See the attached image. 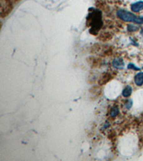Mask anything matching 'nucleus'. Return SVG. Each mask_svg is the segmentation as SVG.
<instances>
[{
    "mask_svg": "<svg viewBox=\"0 0 143 161\" xmlns=\"http://www.w3.org/2000/svg\"><path fill=\"white\" fill-rule=\"evenodd\" d=\"M132 92V88L131 86L127 85L126 88H125V90L122 91V95L125 97V98H128L131 95Z\"/></svg>",
    "mask_w": 143,
    "mask_h": 161,
    "instance_id": "nucleus-7",
    "label": "nucleus"
},
{
    "mask_svg": "<svg viewBox=\"0 0 143 161\" xmlns=\"http://www.w3.org/2000/svg\"><path fill=\"white\" fill-rule=\"evenodd\" d=\"M112 38V35L109 33H105V34H102L101 37H100V39H102V41H106L107 39H110Z\"/></svg>",
    "mask_w": 143,
    "mask_h": 161,
    "instance_id": "nucleus-9",
    "label": "nucleus"
},
{
    "mask_svg": "<svg viewBox=\"0 0 143 161\" xmlns=\"http://www.w3.org/2000/svg\"><path fill=\"white\" fill-rule=\"evenodd\" d=\"M127 68L130 69V70H140V68H137V67H135L132 63H130L129 64H128Z\"/></svg>",
    "mask_w": 143,
    "mask_h": 161,
    "instance_id": "nucleus-10",
    "label": "nucleus"
},
{
    "mask_svg": "<svg viewBox=\"0 0 143 161\" xmlns=\"http://www.w3.org/2000/svg\"><path fill=\"white\" fill-rule=\"evenodd\" d=\"M118 114H119V109H118L117 107H114L111 109V111H110L111 117L115 118L118 115Z\"/></svg>",
    "mask_w": 143,
    "mask_h": 161,
    "instance_id": "nucleus-8",
    "label": "nucleus"
},
{
    "mask_svg": "<svg viewBox=\"0 0 143 161\" xmlns=\"http://www.w3.org/2000/svg\"><path fill=\"white\" fill-rule=\"evenodd\" d=\"M117 15L124 22H135L137 24H143V17H137L132 12L120 9L117 12Z\"/></svg>",
    "mask_w": 143,
    "mask_h": 161,
    "instance_id": "nucleus-2",
    "label": "nucleus"
},
{
    "mask_svg": "<svg viewBox=\"0 0 143 161\" xmlns=\"http://www.w3.org/2000/svg\"><path fill=\"white\" fill-rule=\"evenodd\" d=\"M128 30H129L130 32H134V31H136L137 30V27L133 26V25H128V27H127Z\"/></svg>",
    "mask_w": 143,
    "mask_h": 161,
    "instance_id": "nucleus-12",
    "label": "nucleus"
},
{
    "mask_svg": "<svg viewBox=\"0 0 143 161\" xmlns=\"http://www.w3.org/2000/svg\"><path fill=\"white\" fill-rule=\"evenodd\" d=\"M87 22L88 25L91 27L90 33L94 35H97L103 24L102 12L97 9H92V12H90L87 17Z\"/></svg>",
    "mask_w": 143,
    "mask_h": 161,
    "instance_id": "nucleus-1",
    "label": "nucleus"
},
{
    "mask_svg": "<svg viewBox=\"0 0 143 161\" xmlns=\"http://www.w3.org/2000/svg\"><path fill=\"white\" fill-rule=\"evenodd\" d=\"M113 75L114 74L110 73V72H107V73H105L104 74H102V75L101 76V78H100L99 80V84L100 85H105L107 83V82H109L110 80H112L113 78Z\"/></svg>",
    "mask_w": 143,
    "mask_h": 161,
    "instance_id": "nucleus-3",
    "label": "nucleus"
},
{
    "mask_svg": "<svg viewBox=\"0 0 143 161\" xmlns=\"http://www.w3.org/2000/svg\"><path fill=\"white\" fill-rule=\"evenodd\" d=\"M112 66L116 69H119V70H122L124 68L125 63L123 59L120 58H115L114 60L112 61Z\"/></svg>",
    "mask_w": 143,
    "mask_h": 161,
    "instance_id": "nucleus-4",
    "label": "nucleus"
},
{
    "mask_svg": "<svg viewBox=\"0 0 143 161\" xmlns=\"http://www.w3.org/2000/svg\"><path fill=\"white\" fill-rule=\"evenodd\" d=\"M132 106V101L131 100H128L127 101V103H125V107L127 109H130Z\"/></svg>",
    "mask_w": 143,
    "mask_h": 161,
    "instance_id": "nucleus-11",
    "label": "nucleus"
},
{
    "mask_svg": "<svg viewBox=\"0 0 143 161\" xmlns=\"http://www.w3.org/2000/svg\"><path fill=\"white\" fill-rule=\"evenodd\" d=\"M135 83L137 86H141L143 85V73H139L135 75Z\"/></svg>",
    "mask_w": 143,
    "mask_h": 161,
    "instance_id": "nucleus-6",
    "label": "nucleus"
},
{
    "mask_svg": "<svg viewBox=\"0 0 143 161\" xmlns=\"http://www.w3.org/2000/svg\"><path fill=\"white\" fill-rule=\"evenodd\" d=\"M131 9L132 12H137L143 9V2H137L132 4L131 5Z\"/></svg>",
    "mask_w": 143,
    "mask_h": 161,
    "instance_id": "nucleus-5",
    "label": "nucleus"
}]
</instances>
